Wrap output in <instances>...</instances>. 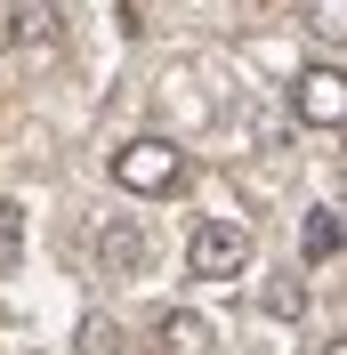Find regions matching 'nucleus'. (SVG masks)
Instances as JSON below:
<instances>
[{
    "label": "nucleus",
    "mask_w": 347,
    "mask_h": 355,
    "mask_svg": "<svg viewBox=\"0 0 347 355\" xmlns=\"http://www.w3.org/2000/svg\"><path fill=\"white\" fill-rule=\"evenodd\" d=\"M323 355H339V347H323Z\"/></svg>",
    "instance_id": "nucleus-11"
},
{
    "label": "nucleus",
    "mask_w": 347,
    "mask_h": 355,
    "mask_svg": "<svg viewBox=\"0 0 347 355\" xmlns=\"http://www.w3.org/2000/svg\"><path fill=\"white\" fill-rule=\"evenodd\" d=\"M0 41L8 49H49L57 41V8H49V0H17V8L0 17Z\"/></svg>",
    "instance_id": "nucleus-5"
},
{
    "label": "nucleus",
    "mask_w": 347,
    "mask_h": 355,
    "mask_svg": "<svg viewBox=\"0 0 347 355\" xmlns=\"http://www.w3.org/2000/svg\"><path fill=\"white\" fill-rule=\"evenodd\" d=\"M266 307H275V315H307V291H299V283H275V291H266Z\"/></svg>",
    "instance_id": "nucleus-10"
},
{
    "label": "nucleus",
    "mask_w": 347,
    "mask_h": 355,
    "mask_svg": "<svg viewBox=\"0 0 347 355\" xmlns=\"http://www.w3.org/2000/svg\"><path fill=\"white\" fill-rule=\"evenodd\" d=\"M307 24L323 41H347V0H307Z\"/></svg>",
    "instance_id": "nucleus-8"
},
{
    "label": "nucleus",
    "mask_w": 347,
    "mask_h": 355,
    "mask_svg": "<svg viewBox=\"0 0 347 355\" xmlns=\"http://www.w3.org/2000/svg\"><path fill=\"white\" fill-rule=\"evenodd\" d=\"M17 250H24V210L0 202V266H17Z\"/></svg>",
    "instance_id": "nucleus-9"
},
{
    "label": "nucleus",
    "mask_w": 347,
    "mask_h": 355,
    "mask_svg": "<svg viewBox=\"0 0 347 355\" xmlns=\"http://www.w3.org/2000/svg\"><path fill=\"white\" fill-rule=\"evenodd\" d=\"M89 250H97V266H105L113 283H130V275H146V234H137V218H105Z\"/></svg>",
    "instance_id": "nucleus-4"
},
{
    "label": "nucleus",
    "mask_w": 347,
    "mask_h": 355,
    "mask_svg": "<svg viewBox=\"0 0 347 355\" xmlns=\"http://www.w3.org/2000/svg\"><path fill=\"white\" fill-rule=\"evenodd\" d=\"M186 266H194L202 283L242 275V266H251V226H242V218H202L194 234H186Z\"/></svg>",
    "instance_id": "nucleus-2"
},
{
    "label": "nucleus",
    "mask_w": 347,
    "mask_h": 355,
    "mask_svg": "<svg viewBox=\"0 0 347 355\" xmlns=\"http://www.w3.org/2000/svg\"><path fill=\"white\" fill-rule=\"evenodd\" d=\"M299 259H307V266L339 259V202H315V210L299 218Z\"/></svg>",
    "instance_id": "nucleus-6"
},
{
    "label": "nucleus",
    "mask_w": 347,
    "mask_h": 355,
    "mask_svg": "<svg viewBox=\"0 0 347 355\" xmlns=\"http://www.w3.org/2000/svg\"><path fill=\"white\" fill-rule=\"evenodd\" d=\"M162 347H170V355H210V347H218L210 315H194V307H170V315H162Z\"/></svg>",
    "instance_id": "nucleus-7"
},
{
    "label": "nucleus",
    "mask_w": 347,
    "mask_h": 355,
    "mask_svg": "<svg viewBox=\"0 0 347 355\" xmlns=\"http://www.w3.org/2000/svg\"><path fill=\"white\" fill-rule=\"evenodd\" d=\"M291 105H299V121H315V130H339L347 121V73L339 65H307L299 81H291Z\"/></svg>",
    "instance_id": "nucleus-3"
},
{
    "label": "nucleus",
    "mask_w": 347,
    "mask_h": 355,
    "mask_svg": "<svg viewBox=\"0 0 347 355\" xmlns=\"http://www.w3.org/2000/svg\"><path fill=\"white\" fill-rule=\"evenodd\" d=\"M113 186H121V194L162 202V194H178V186H186V154H178L170 137H130V146L113 154Z\"/></svg>",
    "instance_id": "nucleus-1"
}]
</instances>
